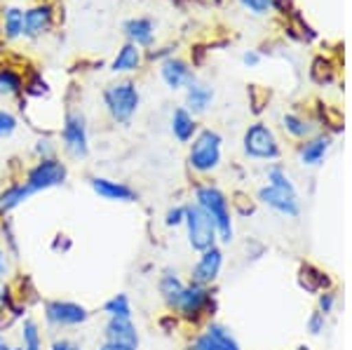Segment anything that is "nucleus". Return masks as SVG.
I'll list each match as a JSON object with an SVG mask.
<instances>
[{"label":"nucleus","mask_w":352,"mask_h":350,"mask_svg":"<svg viewBox=\"0 0 352 350\" xmlns=\"http://www.w3.org/2000/svg\"><path fill=\"white\" fill-rule=\"evenodd\" d=\"M64 149L71 157H87L89 153V139H87V125H85V116L78 111H71L64 120Z\"/></svg>","instance_id":"nucleus-8"},{"label":"nucleus","mask_w":352,"mask_h":350,"mask_svg":"<svg viewBox=\"0 0 352 350\" xmlns=\"http://www.w3.org/2000/svg\"><path fill=\"white\" fill-rule=\"evenodd\" d=\"M244 151L247 155L258 157V160H272L280 155V146H277L275 134L265 125H252L244 134Z\"/></svg>","instance_id":"nucleus-10"},{"label":"nucleus","mask_w":352,"mask_h":350,"mask_svg":"<svg viewBox=\"0 0 352 350\" xmlns=\"http://www.w3.org/2000/svg\"><path fill=\"white\" fill-rule=\"evenodd\" d=\"M221 268H223V252H221L219 247H212V250L202 252L197 263L190 270V285L209 287L221 275Z\"/></svg>","instance_id":"nucleus-11"},{"label":"nucleus","mask_w":352,"mask_h":350,"mask_svg":"<svg viewBox=\"0 0 352 350\" xmlns=\"http://www.w3.org/2000/svg\"><path fill=\"white\" fill-rule=\"evenodd\" d=\"M270 184L263 186L258 190V200L263 205H268L270 210L285 214V217H298L300 205H298V195L294 184L289 182V177L285 174V169L280 167H272L268 172Z\"/></svg>","instance_id":"nucleus-1"},{"label":"nucleus","mask_w":352,"mask_h":350,"mask_svg":"<svg viewBox=\"0 0 352 350\" xmlns=\"http://www.w3.org/2000/svg\"><path fill=\"white\" fill-rule=\"evenodd\" d=\"M320 308H322V315L329 313V310L333 308V294H324L320 298Z\"/></svg>","instance_id":"nucleus-38"},{"label":"nucleus","mask_w":352,"mask_h":350,"mask_svg":"<svg viewBox=\"0 0 352 350\" xmlns=\"http://www.w3.org/2000/svg\"><path fill=\"white\" fill-rule=\"evenodd\" d=\"M141 61V54L136 50V45H124L120 50V54L113 61V71H134Z\"/></svg>","instance_id":"nucleus-25"},{"label":"nucleus","mask_w":352,"mask_h":350,"mask_svg":"<svg viewBox=\"0 0 352 350\" xmlns=\"http://www.w3.org/2000/svg\"><path fill=\"white\" fill-rule=\"evenodd\" d=\"M73 247V242H71V238L68 235H64V233H59V235H54V240H52V252H56V254H66L68 250Z\"/></svg>","instance_id":"nucleus-35"},{"label":"nucleus","mask_w":352,"mask_h":350,"mask_svg":"<svg viewBox=\"0 0 352 350\" xmlns=\"http://www.w3.org/2000/svg\"><path fill=\"white\" fill-rule=\"evenodd\" d=\"M212 97H214L212 89L204 87V85H195V83L188 85V106L195 113H202L204 109H207Z\"/></svg>","instance_id":"nucleus-24"},{"label":"nucleus","mask_w":352,"mask_h":350,"mask_svg":"<svg viewBox=\"0 0 352 350\" xmlns=\"http://www.w3.org/2000/svg\"><path fill=\"white\" fill-rule=\"evenodd\" d=\"M124 31L136 45H148L153 41V24L148 19H132L124 24Z\"/></svg>","instance_id":"nucleus-22"},{"label":"nucleus","mask_w":352,"mask_h":350,"mask_svg":"<svg viewBox=\"0 0 352 350\" xmlns=\"http://www.w3.org/2000/svg\"><path fill=\"white\" fill-rule=\"evenodd\" d=\"M21 92V78L10 69H0V94L3 97H12Z\"/></svg>","instance_id":"nucleus-27"},{"label":"nucleus","mask_w":352,"mask_h":350,"mask_svg":"<svg viewBox=\"0 0 352 350\" xmlns=\"http://www.w3.org/2000/svg\"><path fill=\"white\" fill-rule=\"evenodd\" d=\"M296 350H310V348H308V346H298Z\"/></svg>","instance_id":"nucleus-42"},{"label":"nucleus","mask_w":352,"mask_h":350,"mask_svg":"<svg viewBox=\"0 0 352 350\" xmlns=\"http://www.w3.org/2000/svg\"><path fill=\"white\" fill-rule=\"evenodd\" d=\"M285 127L294 134V137H303V134L310 129V127L305 125V122L300 120V118H296V116H287V118H285Z\"/></svg>","instance_id":"nucleus-31"},{"label":"nucleus","mask_w":352,"mask_h":350,"mask_svg":"<svg viewBox=\"0 0 352 350\" xmlns=\"http://www.w3.org/2000/svg\"><path fill=\"white\" fill-rule=\"evenodd\" d=\"M327 151H329V139H315L300 149V160H303L305 165H317V162L324 157Z\"/></svg>","instance_id":"nucleus-26"},{"label":"nucleus","mask_w":352,"mask_h":350,"mask_svg":"<svg viewBox=\"0 0 352 350\" xmlns=\"http://www.w3.org/2000/svg\"><path fill=\"white\" fill-rule=\"evenodd\" d=\"M186 230H188V245L195 252H207L212 247H217V228H214L212 219L204 214L200 207L192 202V205H186Z\"/></svg>","instance_id":"nucleus-4"},{"label":"nucleus","mask_w":352,"mask_h":350,"mask_svg":"<svg viewBox=\"0 0 352 350\" xmlns=\"http://www.w3.org/2000/svg\"><path fill=\"white\" fill-rule=\"evenodd\" d=\"M104 341L106 343H116V346H124V348H134L139 350L141 336L139 329H136L134 320H118V318H109L104 325Z\"/></svg>","instance_id":"nucleus-13"},{"label":"nucleus","mask_w":352,"mask_h":350,"mask_svg":"<svg viewBox=\"0 0 352 350\" xmlns=\"http://www.w3.org/2000/svg\"><path fill=\"white\" fill-rule=\"evenodd\" d=\"M162 78L172 89L181 87L184 83H192L190 69L181 59H167V61H164V64H162Z\"/></svg>","instance_id":"nucleus-18"},{"label":"nucleus","mask_w":352,"mask_h":350,"mask_svg":"<svg viewBox=\"0 0 352 350\" xmlns=\"http://www.w3.org/2000/svg\"><path fill=\"white\" fill-rule=\"evenodd\" d=\"M184 287H186V282L179 278V273L172 268H167V270H162V275H160V280H157V289H160V296H162V301L167 303V308H174L176 306V301H179V296H181V292H184Z\"/></svg>","instance_id":"nucleus-16"},{"label":"nucleus","mask_w":352,"mask_h":350,"mask_svg":"<svg viewBox=\"0 0 352 350\" xmlns=\"http://www.w3.org/2000/svg\"><path fill=\"white\" fill-rule=\"evenodd\" d=\"M186 350H240V343L226 327L209 325L200 336L192 338V343Z\"/></svg>","instance_id":"nucleus-12"},{"label":"nucleus","mask_w":352,"mask_h":350,"mask_svg":"<svg viewBox=\"0 0 352 350\" xmlns=\"http://www.w3.org/2000/svg\"><path fill=\"white\" fill-rule=\"evenodd\" d=\"M33 151H36V155L41 157V160H50V157H54V144L50 139H41Z\"/></svg>","instance_id":"nucleus-33"},{"label":"nucleus","mask_w":352,"mask_h":350,"mask_svg":"<svg viewBox=\"0 0 352 350\" xmlns=\"http://www.w3.org/2000/svg\"><path fill=\"white\" fill-rule=\"evenodd\" d=\"M33 193L28 190V186L24 182H16V184H10L5 186L3 190H0V217H8V214H12L16 207H21L24 202L31 197Z\"/></svg>","instance_id":"nucleus-15"},{"label":"nucleus","mask_w":352,"mask_h":350,"mask_svg":"<svg viewBox=\"0 0 352 350\" xmlns=\"http://www.w3.org/2000/svg\"><path fill=\"white\" fill-rule=\"evenodd\" d=\"M195 205L212 219L221 242L232 240V217H230V202L214 186H200L195 190Z\"/></svg>","instance_id":"nucleus-2"},{"label":"nucleus","mask_w":352,"mask_h":350,"mask_svg":"<svg viewBox=\"0 0 352 350\" xmlns=\"http://www.w3.org/2000/svg\"><path fill=\"white\" fill-rule=\"evenodd\" d=\"M329 285V278L322 270L312 268V266H303L300 268V287L308 292H320L324 289V287Z\"/></svg>","instance_id":"nucleus-23"},{"label":"nucleus","mask_w":352,"mask_h":350,"mask_svg":"<svg viewBox=\"0 0 352 350\" xmlns=\"http://www.w3.org/2000/svg\"><path fill=\"white\" fill-rule=\"evenodd\" d=\"M68 177V169L61 160L50 157V160H38L36 165L26 172L24 184L28 186L31 193H43V190L56 188V186H64Z\"/></svg>","instance_id":"nucleus-6"},{"label":"nucleus","mask_w":352,"mask_h":350,"mask_svg":"<svg viewBox=\"0 0 352 350\" xmlns=\"http://www.w3.org/2000/svg\"><path fill=\"white\" fill-rule=\"evenodd\" d=\"M308 329H310V334H320V331L324 329V315L322 313L312 315V318L308 320Z\"/></svg>","instance_id":"nucleus-36"},{"label":"nucleus","mask_w":352,"mask_h":350,"mask_svg":"<svg viewBox=\"0 0 352 350\" xmlns=\"http://www.w3.org/2000/svg\"><path fill=\"white\" fill-rule=\"evenodd\" d=\"M50 19H52V12H50V8H36V10H31V12L24 17L26 33H28V36H41L43 31H47Z\"/></svg>","instance_id":"nucleus-21"},{"label":"nucleus","mask_w":352,"mask_h":350,"mask_svg":"<svg viewBox=\"0 0 352 350\" xmlns=\"http://www.w3.org/2000/svg\"><path fill=\"white\" fill-rule=\"evenodd\" d=\"M47 350H85V348H82V343L76 341V338L61 336V338H54Z\"/></svg>","instance_id":"nucleus-32"},{"label":"nucleus","mask_w":352,"mask_h":350,"mask_svg":"<svg viewBox=\"0 0 352 350\" xmlns=\"http://www.w3.org/2000/svg\"><path fill=\"white\" fill-rule=\"evenodd\" d=\"M5 329H0V350H21L19 346H12V343L8 341V336L3 334Z\"/></svg>","instance_id":"nucleus-39"},{"label":"nucleus","mask_w":352,"mask_h":350,"mask_svg":"<svg viewBox=\"0 0 352 350\" xmlns=\"http://www.w3.org/2000/svg\"><path fill=\"white\" fill-rule=\"evenodd\" d=\"M214 306L212 294H209L207 287L200 285H186L184 292H181L179 301L172 310L181 315V318H188V320H197L200 315L207 313L209 308Z\"/></svg>","instance_id":"nucleus-9"},{"label":"nucleus","mask_w":352,"mask_h":350,"mask_svg":"<svg viewBox=\"0 0 352 350\" xmlns=\"http://www.w3.org/2000/svg\"><path fill=\"white\" fill-rule=\"evenodd\" d=\"M195 120H192V116L186 109H179V111H174V116H172V132H174V137L179 139V141H190L192 139V134H195Z\"/></svg>","instance_id":"nucleus-20"},{"label":"nucleus","mask_w":352,"mask_h":350,"mask_svg":"<svg viewBox=\"0 0 352 350\" xmlns=\"http://www.w3.org/2000/svg\"><path fill=\"white\" fill-rule=\"evenodd\" d=\"M106 313V318H118V320H134V308L127 294H116L101 308Z\"/></svg>","instance_id":"nucleus-19"},{"label":"nucleus","mask_w":352,"mask_h":350,"mask_svg":"<svg viewBox=\"0 0 352 350\" xmlns=\"http://www.w3.org/2000/svg\"><path fill=\"white\" fill-rule=\"evenodd\" d=\"M89 186L101 200H109V202H136V190L132 186L116 182V179L109 177H92L89 179Z\"/></svg>","instance_id":"nucleus-14"},{"label":"nucleus","mask_w":352,"mask_h":350,"mask_svg":"<svg viewBox=\"0 0 352 350\" xmlns=\"http://www.w3.org/2000/svg\"><path fill=\"white\" fill-rule=\"evenodd\" d=\"M19 341H21V350H43V331L38 320L33 318H24L19 325Z\"/></svg>","instance_id":"nucleus-17"},{"label":"nucleus","mask_w":352,"mask_h":350,"mask_svg":"<svg viewBox=\"0 0 352 350\" xmlns=\"http://www.w3.org/2000/svg\"><path fill=\"white\" fill-rule=\"evenodd\" d=\"M184 221H186V205L172 207V210L164 214V223H167L169 228H179V226H184Z\"/></svg>","instance_id":"nucleus-29"},{"label":"nucleus","mask_w":352,"mask_h":350,"mask_svg":"<svg viewBox=\"0 0 352 350\" xmlns=\"http://www.w3.org/2000/svg\"><path fill=\"white\" fill-rule=\"evenodd\" d=\"M16 129V118L8 111H0V137H10Z\"/></svg>","instance_id":"nucleus-30"},{"label":"nucleus","mask_w":352,"mask_h":350,"mask_svg":"<svg viewBox=\"0 0 352 350\" xmlns=\"http://www.w3.org/2000/svg\"><path fill=\"white\" fill-rule=\"evenodd\" d=\"M256 61H258V54H254V52L244 54V64H256Z\"/></svg>","instance_id":"nucleus-41"},{"label":"nucleus","mask_w":352,"mask_h":350,"mask_svg":"<svg viewBox=\"0 0 352 350\" xmlns=\"http://www.w3.org/2000/svg\"><path fill=\"white\" fill-rule=\"evenodd\" d=\"M188 162L195 172H212L221 162V137L212 129H204L195 139L188 155Z\"/></svg>","instance_id":"nucleus-7"},{"label":"nucleus","mask_w":352,"mask_h":350,"mask_svg":"<svg viewBox=\"0 0 352 350\" xmlns=\"http://www.w3.org/2000/svg\"><path fill=\"white\" fill-rule=\"evenodd\" d=\"M96 350H134V348H124V346H116V343H101V346H96Z\"/></svg>","instance_id":"nucleus-40"},{"label":"nucleus","mask_w":352,"mask_h":350,"mask_svg":"<svg viewBox=\"0 0 352 350\" xmlns=\"http://www.w3.org/2000/svg\"><path fill=\"white\" fill-rule=\"evenodd\" d=\"M242 5L252 10V12L263 14V12H268V10L272 8V0H242Z\"/></svg>","instance_id":"nucleus-34"},{"label":"nucleus","mask_w":352,"mask_h":350,"mask_svg":"<svg viewBox=\"0 0 352 350\" xmlns=\"http://www.w3.org/2000/svg\"><path fill=\"white\" fill-rule=\"evenodd\" d=\"M43 318L50 329H73L89 322L92 313L87 306L78 301H66V298H52L43 303Z\"/></svg>","instance_id":"nucleus-3"},{"label":"nucleus","mask_w":352,"mask_h":350,"mask_svg":"<svg viewBox=\"0 0 352 350\" xmlns=\"http://www.w3.org/2000/svg\"><path fill=\"white\" fill-rule=\"evenodd\" d=\"M5 31H8L10 38H16L21 31H24V12L16 8L5 10Z\"/></svg>","instance_id":"nucleus-28"},{"label":"nucleus","mask_w":352,"mask_h":350,"mask_svg":"<svg viewBox=\"0 0 352 350\" xmlns=\"http://www.w3.org/2000/svg\"><path fill=\"white\" fill-rule=\"evenodd\" d=\"M104 104L116 122H129L139 109V89L132 83H118L106 87Z\"/></svg>","instance_id":"nucleus-5"},{"label":"nucleus","mask_w":352,"mask_h":350,"mask_svg":"<svg viewBox=\"0 0 352 350\" xmlns=\"http://www.w3.org/2000/svg\"><path fill=\"white\" fill-rule=\"evenodd\" d=\"M8 275V250L0 245V280Z\"/></svg>","instance_id":"nucleus-37"}]
</instances>
